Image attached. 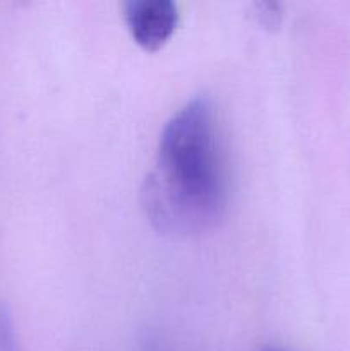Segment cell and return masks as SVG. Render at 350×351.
Instances as JSON below:
<instances>
[{
	"mask_svg": "<svg viewBox=\"0 0 350 351\" xmlns=\"http://www.w3.org/2000/svg\"><path fill=\"white\" fill-rule=\"evenodd\" d=\"M124 16L134 40L150 50L163 45L178 23L172 0H129L124 3Z\"/></svg>",
	"mask_w": 350,
	"mask_h": 351,
	"instance_id": "obj_2",
	"label": "cell"
},
{
	"mask_svg": "<svg viewBox=\"0 0 350 351\" xmlns=\"http://www.w3.org/2000/svg\"><path fill=\"white\" fill-rule=\"evenodd\" d=\"M226 195L229 173L218 119L211 99L194 96L161 130L141 189L143 209L160 232L196 233L222 216Z\"/></svg>",
	"mask_w": 350,
	"mask_h": 351,
	"instance_id": "obj_1",
	"label": "cell"
},
{
	"mask_svg": "<svg viewBox=\"0 0 350 351\" xmlns=\"http://www.w3.org/2000/svg\"><path fill=\"white\" fill-rule=\"evenodd\" d=\"M0 351H17L12 317L3 305H0Z\"/></svg>",
	"mask_w": 350,
	"mask_h": 351,
	"instance_id": "obj_3",
	"label": "cell"
},
{
	"mask_svg": "<svg viewBox=\"0 0 350 351\" xmlns=\"http://www.w3.org/2000/svg\"><path fill=\"white\" fill-rule=\"evenodd\" d=\"M263 351H285L283 348H277V346H270V348H264Z\"/></svg>",
	"mask_w": 350,
	"mask_h": 351,
	"instance_id": "obj_4",
	"label": "cell"
}]
</instances>
